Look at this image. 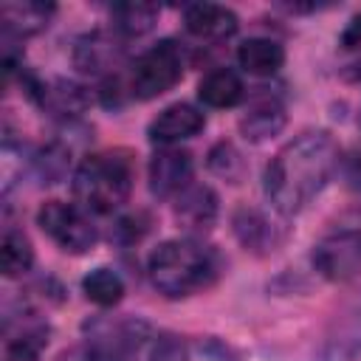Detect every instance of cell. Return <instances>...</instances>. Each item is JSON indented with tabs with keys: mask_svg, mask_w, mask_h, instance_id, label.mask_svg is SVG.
Wrapping results in <instances>:
<instances>
[{
	"mask_svg": "<svg viewBox=\"0 0 361 361\" xmlns=\"http://www.w3.org/2000/svg\"><path fill=\"white\" fill-rule=\"evenodd\" d=\"M338 166V147L324 130H307L288 141L265 169V195L282 214L302 212L322 195Z\"/></svg>",
	"mask_w": 361,
	"mask_h": 361,
	"instance_id": "1",
	"label": "cell"
},
{
	"mask_svg": "<svg viewBox=\"0 0 361 361\" xmlns=\"http://www.w3.org/2000/svg\"><path fill=\"white\" fill-rule=\"evenodd\" d=\"M147 271L152 285L164 296L175 299V296H189L200 288H209L217 274V262L203 243L192 237H180V240L161 243L152 251Z\"/></svg>",
	"mask_w": 361,
	"mask_h": 361,
	"instance_id": "2",
	"label": "cell"
},
{
	"mask_svg": "<svg viewBox=\"0 0 361 361\" xmlns=\"http://www.w3.org/2000/svg\"><path fill=\"white\" fill-rule=\"evenodd\" d=\"M133 192V164L121 152L87 155L73 172V197L87 214L118 212Z\"/></svg>",
	"mask_w": 361,
	"mask_h": 361,
	"instance_id": "3",
	"label": "cell"
},
{
	"mask_svg": "<svg viewBox=\"0 0 361 361\" xmlns=\"http://www.w3.org/2000/svg\"><path fill=\"white\" fill-rule=\"evenodd\" d=\"M313 265L327 279H350L361 271V206L350 209L313 245Z\"/></svg>",
	"mask_w": 361,
	"mask_h": 361,
	"instance_id": "4",
	"label": "cell"
},
{
	"mask_svg": "<svg viewBox=\"0 0 361 361\" xmlns=\"http://www.w3.org/2000/svg\"><path fill=\"white\" fill-rule=\"evenodd\" d=\"M183 76V54L172 39H161L149 51H144L127 76V90L133 99H155L178 85Z\"/></svg>",
	"mask_w": 361,
	"mask_h": 361,
	"instance_id": "5",
	"label": "cell"
},
{
	"mask_svg": "<svg viewBox=\"0 0 361 361\" xmlns=\"http://www.w3.org/2000/svg\"><path fill=\"white\" fill-rule=\"evenodd\" d=\"M37 226L62 248L71 254H85L96 243V226L90 214L76 203L48 200L37 212Z\"/></svg>",
	"mask_w": 361,
	"mask_h": 361,
	"instance_id": "6",
	"label": "cell"
},
{
	"mask_svg": "<svg viewBox=\"0 0 361 361\" xmlns=\"http://www.w3.org/2000/svg\"><path fill=\"white\" fill-rule=\"evenodd\" d=\"M73 65L79 73L93 79H116L118 68L124 65V39L116 31H93L76 39L73 45Z\"/></svg>",
	"mask_w": 361,
	"mask_h": 361,
	"instance_id": "7",
	"label": "cell"
},
{
	"mask_svg": "<svg viewBox=\"0 0 361 361\" xmlns=\"http://www.w3.org/2000/svg\"><path fill=\"white\" fill-rule=\"evenodd\" d=\"M192 183V155L180 147H161L149 161V189L158 197H178Z\"/></svg>",
	"mask_w": 361,
	"mask_h": 361,
	"instance_id": "8",
	"label": "cell"
},
{
	"mask_svg": "<svg viewBox=\"0 0 361 361\" xmlns=\"http://www.w3.org/2000/svg\"><path fill=\"white\" fill-rule=\"evenodd\" d=\"M206 118L197 107L192 104H169L166 110H161L149 127H147V135L149 141L155 144H164V147H175L178 141H186L192 135H197L203 130Z\"/></svg>",
	"mask_w": 361,
	"mask_h": 361,
	"instance_id": "9",
	"label": "cell"
},
{
	"mask_svg": "<svg viewBox=\"0 0 361 361\" xmlns=\"http://www.w3.org/2000/svg\"><path fill=\"white\" fill-rule=\"evenodd\" d=\"M183 23L189 28V34L200 37V39H228L237 31V14L226 6H214V3H195L183 11Z\"/></svg>",
	"mask_w": 361,
	"mask_h": 361,
	"instance_id": "10",
	"label": "cell"
},
{
	"mask_svg": "<svg viewBox=\"0 0 361 361\" xmlns=\"http://www.w3.org/2000/svg\"><path fill=\"white\" fill-rule=\"evenodd\" d=\"M54 17V6L51 3H39V0H23V3H3L0 6V23L6 37H31L39 34L42 28H48Z\"/></svg>",
	"mask_w": 361,
	"mask_h": 361,
	"instance_id": "11",
	"label": "cell"
},
{
	"mask_svg": "<svg viewBox=\"0 0 361 361\" xmlns=\"http://www.w3.org/2000/svg\"><path fill=\"white\" fill-rule=\"evenodd\" d=\"M37 102H39L42 110H48L51 116L71 121V118H79V116L87 110L90 96H87V90H85L82 85H76V82L54 79V82H48V85L42 82Z\"/></svg>",
	"mask_w": 361,
	"mask_h": 361,
	"instance_id": "12",
	"label": "cell"
},
{
	"mask_svg": "<svg viewBox=\"0 0 361 361\" xmlns=\"http://www.w3.org/2000/svg\"><path fill=\"white\" fill-rule=\"evenodd\" d=\"M175 217L189 231H206V228H212V223L217 217V195L209 186L189 183L175 197Z\"/></svg>",
	"mask_w": 361,
	"mask_h": 361,
	"instance_id": "13",
	"label": "cell"
},
{
	"mask_svg": "<svg viewBox=\"0 0 361 361\" xmlns=\"http://www.w3.org/2000/svg\"><path fill=\"white\" fill-rule=\"evenodd\" d=\"M282 127H285V107L274 96H257L248 104L245 116L240 118V130L251 141H265L276 135Z\"/></svg>",
	"mask_w": 361,
	"mask_h": 361,
	"instance_id": "14",
	"label": "cell"
},
{
	"mask_svg": "<svg viewBox=\"0 0 361 361\" xmlns=\"http://www.w3.org/2000/svg\"><path fill=\"white\" fill-rule=\"evenodd\" d=\"M237 62L243 71L254 73V76H271L282 68L285 62V51L279 42L274 39H265V37H254V39H245L237 51Z\"/></svg>",
	"mask_w": 361,
	"mask_h": 361,
	"instance_id": "15",
	"label": "cell"
},
{
	"mask_svg": "<svg viewBox=\"0 0 361 361\" xmlns=\"http://www.w3.org/2000/svg\"><path fill=\"white\" fill-rule=\"evenodd\" d=\"M197 96L206 107H234L243 99V82L231 68H214L200 79Z\"/></svg>",
	"mask_w": 361,
	"mask_h": 361,
	"instance_id": "16",
	"label": "cell"
},
{
	"mask_svg": "<svg viewBox=\"0 0 361 361\" xmlns=\"http://www.w3.org/2000/svg\"><path fill=\"white\" fill-rule=\"evenodd\" d=\"M231 223H234L237 240L245 248H251V251H271L276 245V231H274L271 220L262 212L243 206V209L234 212V220Z\"/></svg>",
	"mask_w": 361,
	"mask_h": 361,
	"instance_id": "17",
	"label": "cell"
},
{
	"mask_svg": "<svg viewBox=\"0 0 361 361\" xmlns=\"http://www.w3.org/2000/svg\"><path fill=\"white\" fill-rule=\"evenodd\" d=\"M158 8L144 6V3H118L110 8V23L113 31L124 39V37H141L155 25Z\"/></svg>",
	"mask_w": 361,
	"mask_h": 361,
	"instance_id": "18",
	"label": "cell"
},
{
	"mask_svg": "<svg viewBox=\"0 0 361 361\" xmlns=\"http://www.w3.org/2000/svg\"><path fill=\"white\" fill-rule=\"evenodd\" d=\"M34 262V248L28 237L17 228H8L0 240V268L6 276H23Z\"/></svg>",
	"mask_w": 361,
	"mask_h": 361,
	"instance_id": "19",
	"label": "cell"
},
{
	"mask_svg": "<svg viewBox=\"0 0 361 361\" xmlns=\"http://www.w3.org/2000/svg\"><path fill=\"white\" fill-rule=\"evenodd\" d=\"M82 290H85V296H87L93 305H99V307H113V305H118L121 296H124V282H121V276H118L116 271H110V268H96V271H90V274L82 279Z\"/></svg>",
	"mask_w": 361,
	"mask_h": 361,
	"instance_id": "20",
	"label": "cell"
},
{
	"mask_svg": "<svg viewBox=\"0 0 361 361\" xmlns=\"http://www.w3.org/2000/svg\"><path fill=\"white\" fill-rule=\"evenodd\" d=\"M31 166L42 183H56L71 169V147H65L62 141H51L42 149H37V155L31 158Z\"/></svg>",
	"mask_w": 361,
	"mask_h": 361,
	"instance_id": "21",
	"label": "cell"
},
{
	"mask_svg": "<svg viewBox=\"0 0 361 361\" xmlns=\"http://www.w3.org/2000/svg\"><path fill=\"white\" fill-rule=\"evenodd\" d=\"M186 361H240L237 353L220 338H195L186 344Z\"/></svg>",
	"mask_w": 361,
	"mask_h": 361,
	"instance_id": "22",
	"label": "cell"
},
{
	"mask_svg": "<svg viewBox=\"0 0 361 361\" xmlns=\"http://www.w3.org/2000/svg\"><path fill=\"white\" fill-rule=\"evenodd\" d=\"M209 169L226 180H237L243 175V158L231 144H217L209 155Z\"/></svg>",
	"mask_w": 361,
	"mask_h": 361,
	"instance_id": "23",
	"label": "cell"
},
{
	"mask_svg": "<svg viewBox=\"0 0 361 361\" xmlns=\"http://www.w3.org/2000/svg\"><path fill=\"white\" fill-rule=\"evenodd\" d=\"M144 231H147V217L135 212V214H121V217L116 220L110 237H113L116 243H121V245H130V243H138V240L144 237Z\"/></svg>",
	"mask_w": 361,
	"mask_h": 361,
	"instance_id": "24",
	"label": "cell"
},
{
	"mask_svg": "<svg viewBox=\"0 0 361 361\" xmlns=\"http://www.w3.org/2000/svg\"><path fill=\"white\" fill-rule=\"evenodd\" d=\"M149 361H186V344L178 336H158L149 347Z\"/></svg>",
	"mask_w": 361,
	"mask_h": 361,
	"instance_id": "25",
	"label": "cell"
},
{
	"mask_svg": "<svg viewBox=\"0 0 361 361\" xmlns=\"http://www.w3.org/2000/svg\"><path fill=\"white\" fill-rule=\"evenodd\" d=\"M54 361H121V358H116V355H110V353H104L102 347H96V344H79V347H71V350H62Z\"/></svg>",
	"mask_w": 361,
	"mask_h": 361,
	"instance_id": "26",
	"label": "cell"
},
{
	"mask_svg": "<svg viewBox=\"0 0 361 361\" xmlns=\"http://www.w3.org/2000/svg\"><path fill=\"white\" fill-rule=\"evenodd\" d=\"M39 347L31 344H6V361H37Z\"/></svg>",
	"mask_w": 361,
	"mask_h": 361,
	"instance_id": "27",
	"label": "cell"
},
{
	"mask_svg": "<svg viewBox=\"0 0 361 361\" xmlns=\"http://www.w3.org/2000/svg\"><path fill=\"white\" fill-rule=\"evenodd\" d=\"M341 45H344V48L361 45V14H355V17L347 23V28H344V34H341Z\"/></svg>",
	"mask_w": 361,
	"mask_h": 361,
	"instance_id": "28",
	"label": "cell"
},
{
	"mask_svg": "<svg viewBox=\"0 0 361 361\" xmlns=\"http://www.w3.org/2000/svg\"><path fill=\"white\" fill-rule=\"evenodd\" d=\"M350 178L361 186V152H355V155L350 158Z\"/></svg>",
	"mask_w": 361,
	"mask_h": 361,
	"instance_id": "29",
	"label": "cell"
}]
</instances>
